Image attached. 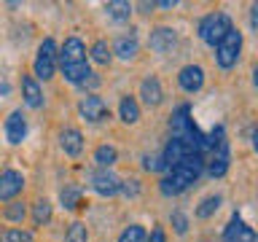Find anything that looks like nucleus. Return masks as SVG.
Masks as SVG:
<instances>
[{"instance_id": "16", "label": "nucleus", "mask_w": 258, "mask_h": 242, "mask_svg": "<svg viewBox=\"0 0 258 242\" xmlns=\"http://www.w3.org/2000/svg\"><path fill=\"white\" fill-rule=\"evenodd\" d=\"M59 148L73 159L81 156V153H84V135H81L76 127H64L59 132Z\"/></svg>"}, {"instance_id": "20", "label": "nucleus", "mask_w": 258, "mask_h": 242, "mask_svg": "<svg viewBox=\"0 0 258 242\" xmlns=\"http://www.w3.org/2000/svg\"><path fill=\"white\" fill-rule=\"evenodd\" d=\"M118 161V151L113 148V145H97L94 151V164L100 169H110L113 164Z\"/></svg>"}, {"instance_id": "35", "label": "nucleus", "mask_w": 258, "mask_h": 242, "mask_svg": "<svg viewBox=\"0 0 258 242\" xmlns=\"http://www.w3.org/2000/svg\"><path fill=\"white\" fill-rule=\"evenodd\" d=\"M0 94H8V84H0Z\"/></svg>"}, {"instance_id": "1", "label": "nucleus", "mask_w": 258, "mask_h": 242, "mask_svg": "<svg viewBox=\"0 0 258 242\" xmlns=\"http://www.w3.org/2000/svg\"><path fill=\"white\" fill-rule=\"evenodd\" d=\"M231 27H234V24H231V16H229V14L213 11V14L202 16V22H199V38L205 40L207 46H213V48H215Z\"/></svg>"}, {"instance_id": "28", "label": "nucleus", "mask_w": 258, "mask_h": 242, "mask_svg": "<svg viewBox=\"0 0 258 242\" xmlns=\"http://www.w3.org/2000/svg\"><path fill=\"white\" fill-rule=\"evenodd\" d=\"M169 223H172V229H175V234H188V215L183 213V210H172L169 213Z\"/></svg>"}, {"instance_id": "29", "label": "nucleus", "mask_w": 258, "mask_h": 242, "mask_svg": "<svg viewBox=\"0 0 258 242\" xmlns=\"http://www.w3.org/2000/svg\"><path fill=\"white\" fill-rule=\"evenodd\" d=\"M159 191L164 194V197H177V194H180V191H185V189H183V186L175 180V177H169V175H167V177H161V183H159Z\"/></svg>"}, {"instance_id": "9", "label": "nucleus", "mask_w": 258, "mask_h": 242, "mask_svg": "<svg viewBox=\"0 0 258 242\" xmlns=\"http://www.w3.org/2000/svg\"><path fill=\"white\" fill-rule=\"evenodd\" d=\"M89 180H92V189L100 194V197H116L118 189H121V180L110 172V169H94Z\"/></svg>"}, {"instance_id": "13", "label": "nucleus", "mask_w": 258, "mask_h": 242, "mask_svg": "<svg viewBox=\"0 0 258 242\" xmlns=\"http://www.w3.org/2000/svg\"><path fill=\"white\" fill-rule=\"evenodd\" d=\"M140 100L148 108H159L161 100H164V89H161V81L156 76H148L140 81Z\"/></svg>"}, {"instance_id": "4", "label": "nucleus", "mask_w": 258, "mask_h": 242, "mask_svg": "<svg viewBox=\"0 0 258 242\" xmlns=\"http://www.w3.org/2000/svg\"><path fill=\"white\" fill-rule=\"evenodd\" d=\"M78 113H81V118H84V121H89V124H102V121L110 118V108H108V102H105L100 94L81 97Z\"/></svg>"}, {"instance_id": "26", "label": "nucleus", "mask_w": 258, "mask_h": 242, "mask_svg": "<svg viewBox=\"0 0 258 242\" xmlns=\"http://www.w3.org/2000/svg\"><path fill=\"white\" fill-rule=\"evenodd\" d=\"M64 242H89V229H86V223L73 221V223L68 226V231H64Z\"/></svg>"}, {"instance_id": "15", "label": "nucleus", "mask_w": 258, "mask_h": 242, "mask_svg": "<svg viewBox=\"0 0 258 242\" xmlns=\"http://www.w3.org/2000/svg\"><path fill=\"white\" fill-rule=\"evenodd\" d=\"M213 156L207 159V172L213 177H221L226 169H229V143L226 140H218V145L213 143Z\"/></svg>"}, {"instance_id": "2", "label": "nucleus", "mask_w": 258, "mask_h": 242, "mask_svg": "<svg viewBox=\"0 0 258 242\" xmlns=\"http://www.w3.org/2000/svg\"><path fill=\"white\" fill-rule=\"evenodd\" d=\"M56 56H59V46H56L54 38H43L35 51V62H32V70H35V78L51 81L56 76Z\"/></svg>"}, {"instance_id": "25", "label": "nucleus", "mask_w": 258, "mask_h": 242, "mask_svg": "<svg viewBox=\"0 0 258 242\" xmlns=\"http://www.w3.org/2000/svg\"><path fill=\"white\" fill-rule=\"evenodd\" d=\"M59 202H62L64 210L81 207V189H78V186H64V189L59 191Z\"/></svg>"}, {"instance_id": "11", "label": "nucleus", "mask_w": 258, "mask_h": 242, "mask_svg": "<svg viewBox=\"0 0 258 242\" xmlns=\"http://www.w3.org/2000/svg\"><path fill=\"white\" fill-rule=\"evenodd\" d=\"M27 137V116L22 110H11V116L6 118V140L11 145H22Z\"/></svg>"}, {"instance_id": "12", "label": "nucleus", "mask_w": 258, "mask_h": 242, "mask_svg": "<svg viewBox=\"0 0 258 242\" xmlns=\"http://www.w3.org/2000/svg\"><path fill=\"white\" fill-rule=\"evenodd\" d=\"M22 100L32 110L43 108V89H40L38 78L30 76V73H24V76H22Z\"/></svg>"}, {"instance_id": "14", "label": "nucleus", "mask_w": 258, "mask_h": 242, "mask_svg": "<svg viewBox=\"0 0 258 242\" xmlns=\"http://www.w3.org/2000/svg\"><path fill=\"white\" fill-rule=\"evenodd\" d=\"M110 51L116 54L118 59L129 62V59H135V56H137V51H140V40H137V35L132 30H129V32H124V35L116 38V43H113Z\"/></svg>"}, {"instance_id": "33", "label": "nucleus", "mask_w": 258, "mask_h": 242, "mask_svg": "<svg viewBox=\"0 0 258 242\" xmlns=\"http://www.w3.org/2000/svg\"><path fill=\"white\" fill-rule=\"evenodd\" d=\"M145 242H167V231L161 229V226H153L151 234L145 237Z\"/></svg>"}, {"instance_id": "36", "label": "nucleus", "mask_w": 258, "mask_h": 242, "mask_svg": "<svg viewBox=\"0 0 258 242\" xmlns=\"http://www.w3.org/2000/svg\"><path fill=\"white\" fill-rule=\"evenodd\" d=\"M0 242H8V234H6V229L0 231Z\"/></svg>"}, {"instance_id": "31", "label": "nucleus", "mask_w": 258, "mask_h": 242, "mask_svg": "<svg viewBox=\"0 0 258 242\" xmlns=\"http://www.w3.org/2000/svg\"><path fill=\"white\" fill-rule=\"evenodd\" d=\"M118 194H124V197H137V194H140V180H135V177H129V180H121Z\"/></svg>"}, {"instance_id": "24", "label": "nucleus", "mask_w": 258, "mask_h": 242, "mask_svg": "<svg viewBox=\"0 0 258 242\" xmlns=\"http://www.w3.org/2000/svg\"><path fill=\"white\" fill-rule=\"evenodd\" d=\"M6 218V221H11V223H22L24 218H27V205L19 199H14V202H8V205L3 207V213H0Z\"/></svg>"}, {"instance_id": "6", "label": "nucleus", "mask_w": 258, "mask_h": 242, "mask_svg": "<svg viewBox=\"0 0 258 242\" xmlns=\"http://www.w3.org/2000/svg\"><path fill=\"white\" fill-rule=\"evenodd\" d=\"M24 191V175L14 167H6L0 172V202H14Z\"/></svg>"}, {"instance_id": "23", "label": "nucleus", "mask_w": 258, "mask_h": 242, "mask_svg": "<svg viewBox=\"0 0 258 242\" xmlns=\"http://www.w3.org/2000/svg\"><path fill=\"white\" fill-rule=\"evenodd\" d=\"M89 59L97 62V65H108L113 59V51H110L108 40H94L92 48H89Z\"/></svg>"}, {"instance_id": "22", "label": "nucleus", "mask_w": 258, "mask_h": 242, "mask_svg": "<svg viewBox=\"0 0 258 242\" xmlns=\"http://www.w3.org/2000/svg\"><path fill=\"white\" fill-rule=\"evenodd\" d=\"M132 3H126V0H113V3L105 6V11H108L110 19H116V22H126L129 16H132Z\"/></svg>"}, {"instance_id": "27", "label": "nucleus", "mask_w": 258, "mask_h": 242, "mask_svg": "<svg viewBox=\"0 0 258 242\" xmlns=\"http://www.w3.org/2000/svg\"><path fill=\"white\" fill-rule=\"evenodd\" d=\"M145 237H148V231H145L140 223H132L118 234V242H145Z\"/></svg>"}, {"instance_id": "30", "label": "nucleus", "mask_w": 258, "mask_h": 242, "mask_svg": "<svg viewBox=\"0 0 258 242\" xmlns=\"http://www.w3.org/2000/svg\"><path fill=\"white\" fill-rule=\"evenodd\" d=\"M143 167L148 169V172H161V169H167L164 159H161V153H153V156H143Z\"/></svg>"}, {"instance_id": "21", "label": "nucleus", "mask_w": 258, "mask_h": 242, "mask_svg": "<svg viewBox=\"0 0 258 242\" xmlns=\"http://www.w3.org/2000/svg\"><path fill=\"white\" fill-rule=\"evenodd\" d=\"M51 202L48 199H35V205H32V223L35 226H46L51 221Z\"/></svg>"}, {"instance_id": "34", "label": "nucleus", "mask_w": 258, "mask_h": 242, "mask_svg": "<svg viewBox=\"0 0 258 242\" xmlns=\"http://www.w3.org/2000/svg\"><path fill=\"white\" fill-rule=\"evenodd\" d=\"M250 27H258V6H253V8H250Z\"/></svg>"}, {"instance_id": "3", "label": "nucleus", "mask_w": 258, "mask_h": 242, "mask_svg": "<svg viewBox=\"0 0 258 242\" xmlns=\"http://www.w3.org/2000/svg\"><path fill=\"white\" fill-rule=\"evenodd\" d=\"M239 54H242V32L237 27H231L229 32L223 35V40L215 46V62L221 70H231L234 65L239 62Z\"/></svg>"}, {"instance_id": "7", "label": "nucleus", "mask_w": 258, "mask_h": 242, "mask_svg": "<svg viewBox=\"0 0 258 242\" xmlns=\"http://www.w3.org/2000/svg\"><path fill=\"white\" fill-rule=\"evenodd\" d=\"M223 242H258V237H255L253 226H247L239 213H234L231 221L223 229Z\"/></svg>"}, {"instance_id": "8", "label": "nucleus", "mask_w": 258, "mask_h": 242, "mask_svg": "<svg viewBox=\"0 0 258 242\" xmlns=\"http://www.w3.org/2000/svg\"><path fill=\"white\" fill-rule=\"evenodd\" d=\"M177 43V30L175 27H153L151 30V35H148V46H151V51H156V54H167V51H172V46Z\"/></svg>"}, {"instance_id": "5", "label": "nucleus", "mask_w": 258, "mask_h": 242, "mask_svg": "<svg viewBox=\"0 0 258 242\" xmlns=\"http://www.w3.org/2000/svg\"><path fill=\"white\" fill-rule=\"evenodd\" d=\"M86 62V46L78 35L64 38V43L59 48V56H56V68H68V65H81Z\"/></svg>"}, {"instance_id": "10", "label": "nucleus", "mask_w": 258, "mask_h": 242, "mask_svg": "<svg viewBox=\"0 0 258 242\" xmlns=\"http://www.w3.org/2000/svg\"><path fill=\"white\" fill-rule=\"evenodd\" d=\"M177 84H180L183 92L197 94L199 89L205 86V70H202L199 65H185V68H180V73H177Z\"/></svg>"}, {"instance_id": "17", "label": "nucleus", "mask_w": 258, "mask_h": 242, "mask_svg": "<svg viewBox=\"0 0 258 242\" xmlns=\"http://www.w3.org/2000/svg\"><path fill=\"white\" fill-rule=\"evenodd\" d=\"M118 118L124 121V124H137L140 121V102H137V97L132 94H124L118 102Z\"/></svg>"}, {"instance_id": "32", "label": "nucleus", "mask_w": 258, "mask_h": 242, "mask_svg": "<svg viewBox=\"0 0 258 242\" xmlns=\"http://www.w3.org/2000/svg\"><path fill=\"white\" fill-rule=\"evenodd\" d=\"M6 234H8V242H35L27 229H6Z\"/></svg>"}, {"instance_id": "19", "label": "nucleus", "mask_w": 258, "mask_h": 242, "mask_svg": "<svg viewBox=\"0 0 258 242\" xmlns=\"http://www.w3.org/2000/svg\"><path fill=\"white\" fill-rule=\"evenodd\" d=\"M62 70V76L64 81H70V84H76L81 86L84 81L92 76V70H89V62H81V65H68V68H59Z\"/></svg>"}, {"instance_id": "18", "label": "nucleus", "mask_w": 258, "mask_h": 242, "mask_svg": "<svg viewBox=\"0 0 258 242\" xmlns=\"http://www.w3.org/2000/svg\"><path fill=\"white\" fill-rule=\"evenodd\" d=\"M221 202H223L221 194H207V197H205V199H202L199 205H197V210H194V215H197L199 221H207V218H213V215L218 213Z\"/></svg>"}]
</instances>
